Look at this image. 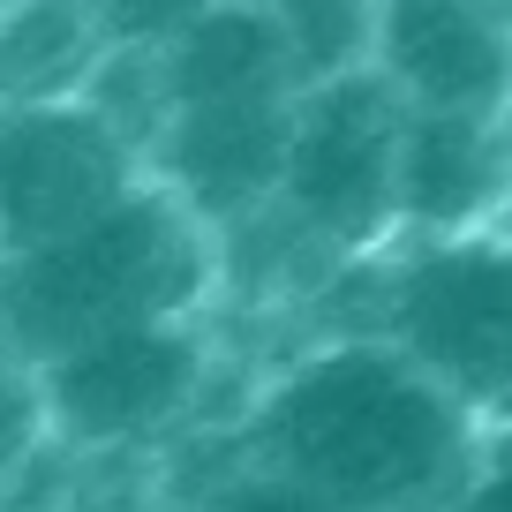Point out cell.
<instances>
[{
    "mask_svg": "<svg viewBox=\"0 0 512 512\" xmlns=\"http://www.w3.org/2000/svg\"><path fill=\"white\" fill-rule=\"evenodd\" d=\"M226 437L324 512H452L505 460V430L467 415L384 339L279 354Z\"/></svg>",
    "mask_w": 512,
    "mask_h": 512,
    "instance_id": "6da1fadb",
    "label": "cell"
},
{
    "mask_svg": "<svg viewBox=\"0 0 512 512\" xmlns=\"http://www.w3.org/2000/svg\"><path fill=\"white\" fill-rule=\"evenodd\" d=\"M211 302H219V241L159 181H136L76 234L0 256V354L46 369L53 354L98 332L211 317Z\"/></svg>",
    "mask_w": 512,
    "mask_h": 512,
    "instance_id": "7a4b0ae2",
    "label": "cell"
},
{
    "mask_svg": "<svg viewBox=\"0 0 512 512\" xmlns=\"http://www.w3.org/2000/svg\"><path fill=\"white\" fill-rule=\"evenodd\" d=\"M347 287L362 294L347 339H384L467 415L505 430V384H512L505 226L460 241H384L377 256L347 264Z\"/></svg>",
    "mask_w": 512,
    "mask_h": 512,
    "instance_id": "3957f363",
    "label": "cell"
},
{
    "mask_svg": "<svg viewBox=\"0 0 512 512\" xmlns=\"http://www.w3.org/2000/svg\"><path fill=\"white\" fill-rule=\"evenodd\" d=\"M38 377L46 430L68 460H151V445L204 437L211 384L226 377L211 317H174V324H128L98 332L83 347L53 354Z\"/></svg>",
    "mask_w": 512,
    "mask_h": 512,
    "instance_id": "277c9868",
    "label": "cell"
},
{
    "mask_svg": "<svg viewBox=\"0 0 512 512\" xmlns=\"http://www.w3.org/2000/svg\"><path fill=\"white\" fill-rule=\"evenodd\" d=\"M392 151H400V98L369 68L332 83H302L287 121L272 219L324 264H362L392 241Z\"/></svg>",
    "mask_w": 512,
    "mask_h": 512,
    "instance_id": "5b68a950",
    "label": "cell"
},
{
    "mask_svg": "<svg viewBox=\"0 0 512 512\" xmlns=\"http://www.w3.org/2000/svg\"><path fill=\"white\" fill-rule=\"evenodd\" d=\"M144 181V159L83 98L0 106V256L46 249Z\"/></svg>",
    "mask_w": 512,
    "mask_h": 512,
    "instance_id": "8992f818",
    "label": "cell"
},
{
    "mask_svg": "<svg viewBox=\"0 0 512 512\" xmlns=\"http://www.w3.org/2000/svg\"><path fill=\"white\" fill-rule=\"evenodd\" d=\"M362 68L407 113L505 121V0H377Z\"/></svg>",
    "mask_w": 512,
    "mask_h": 512,
    "instance_id": "52a82bcc",
    "label": "cell"
},
{
    "mask_svg": "<svg viewBox=\"0 0 512 512\" xmlns=\"http://www.w3.org/2000/svg\"><path fill=\"white\" fill-rule=\"evenodd\" d=\"M505 211V121L467 113H407L392 151V241L497 234Z\"/></svg>",
    "mask_w": 512,
    "mask_h": 512,
    "instance_id": "ba28073f",
    "label": "cell"
},
{
    "mask_svg": "<svg viewBox=\"0 0 512 512\" xmlns=\"http://www.w3.org/2000/svg\"><path fill=\"white\" fill-rule=\"evenodd\" d=\"M159 83H166V113L302 98L294 53L279 38V23L264 16V0H219L211 16H196L174 46H159Z\"/></svg>",
    "mask_w": 512,
    "mask_h": 512,
    "instance_id": "9c48e42d",
    "label": "cell"
},
{
    "mask_svg": "<svg viewBox=\"0 0 512 512\" xmlns=\"http://www.w3.org/2000/svg\"><path fill=\"white\" fill-rule=\"evenodd\" d=\"M98 61H106V31L91 0H8L0 8V106L83 98Z\"/></svg>",
    "mask_w": 512,
    "mask_h": 512,
    "instance_id": "30bf717a",
    "label": "cell"
},
{
    "mask_svg": "<svg viewBox=\"0 0 512 512\" xmlns=\"http://www.w3.org/2000/svg\"><path fill=\"white\" fill-rule=\"evenodd\" d=\"M53 475H76V460L46 430L38 377L0 354V512H61L68 490H53Z\"/></svg>",
    "mask_w": 512,
    "mask_h": 512,
    "instance_id": "8fae6325",
    "label": "cell"
},
{
    "mask_svg": "<svg viewBox=\"0 0 512 512\" xmlns=\"http://www.w3.org/2000/svg\"><path fill=\"white\" fill-rule=\"evenodd\" d=\"M151 512H324L317 497H302L294 482H279L272 467H256L234 452V437L211 430V475L189 482V490L151 497Z\"/></svg>",
    "mask_w": 512,
    "mask_h": 512,
    "instance_id": "7c38bea8",
    "label": "cell"
},
{
    "mask_svg": "<svg viewBox=\"0 0 512 512\" xmlns=\"http://www.w3.org/2000/svg\"><path fill=\"white\" fill-rule=\"evenodd\" d=\"M219 0H91L98 31H106V46L121 53H159L174 46L181 31H189L196 16H211Z\"/></svg>",
    "mask_w": 512,
    "mask_h": 512,
    "instance_id": "4fadbf2b",
    "label": "cell"
},
{
    "mask_svg": "<svg viewBox=\"0 0 512 512\" xmlns=\"http://www.w3.org/2000/svg\"><path fill=\"white\" fill-rule=\"evenodd\" d=\"M0 8H8V0H0Z\"/></svg>",
    "mask_w": 512,
    "mask_h": 512,
    "instance_id": "5bb4252c",
    "label": "cell"
}]
</instances>
